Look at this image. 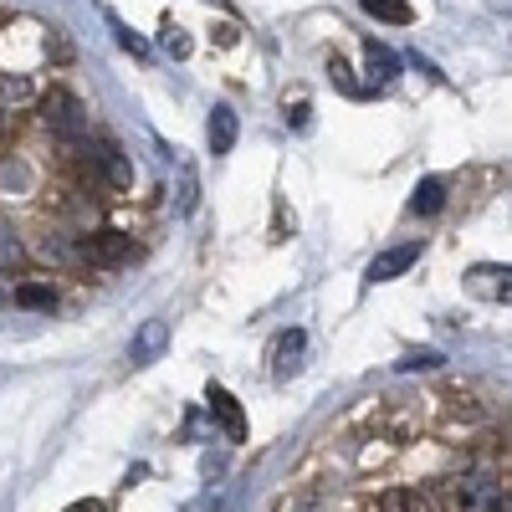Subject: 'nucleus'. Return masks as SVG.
I'll return each mask as SVG.
<instances>
[{"mask_svg":"<svg viewBox=\"0 0 512 512\" xmlns=\"http://www.w3.org/2000/svg\"><path fill=\"white\" fill-rule=\"evenodd\" d=\"M164 349H169V323L164 318H144L134 328V338H128V359H134L139 369L154 364V359H164Z\"/></svg>","mask_w":512,"mask_h":512,"instance_id":"obj_9","label":"nucleus"},{"mask_svg":"<svg viewBox=\"0 0 512 512\" xmlns=\"http://www.w3.org/2000/svg\"><path fill=\"white\" fill-rule=\"evenodd\" d=\"M446 205V180H420L415 195H410V216H436V210Z\"/></svg>","mask_w":512,"mask_h":512,"instance_id":"obj_16","label":"nucleus"},{"mask_svg":"<svg viewBox=\"0 0 512 512\" xmlns=\"http://www.w3.org/2000/svg\"><path fill=\"white\" fill-rule=\"evenodd\" d=\"M441 364H446V354H436V349H415V354L400 359L405 374H415V369H441Z\"/></svg>","mask_w":512,"mask_h":512,"instance_id":"obj_20","label":"nucleus"},{"mask_svg":"<svg viewBox=\"0 0 512 512\" xmlns=\"http://www.w3.org/2000/svg\"><path fill=\"white\" fill-rule=\"evenodd\" d=\"M21 262H26V246H21L16 226H11V221H0V272H16Z\"/></svg>","mask_w":512,"mask_h":512,"instance_id":"obj_18","label":"nucleus"},{"mask_svg":"<svg viewBox=\"0 0 512 512\" xmlns=\"http://www.w3.org/2000/svg\"><path fill=\"white\" fill-rule=\"evenodd\" d=\"M185 436H190V441H205V436H210V425H205L200 415H185Z\"/></svg>","mask_w":512,"mask_h":512,"instance_id":"obj_24","label":"nucleus"},{"mask_svg":"<svg viewBox=\"0 0 512 512\" xmlns=\"http://www.w3.org/2000/svg\"><path fill=\"white\" fill-rule=\"evenodd\" d=\"M205 410H210V420L221 425L226 441H246V410L236 405V395L226 390V384H210L205 390Z\"/></svg>","mask_w":512,"mask_h":512,"instance_id":"obj_6","label":"nucleus"},{"mask_svg":"<svg viewBox=\"0 0 512 512\" xmlns=\"http://www.w3.org/2000/svg\"><path fill=\"white\" fill-rule=\"evenodd\" d=\"M466 292L482 303H512V267L507 262H477L466 272Z\"/></svg>","mask_w":512,"mask_h":512,"instance_id":"obj_5","label":"nucleus"},{"mask_svg":"<svg viewBox=\"0 0 512 512\" xmlns=\"http://www.w3.org/2000/svg\"><path fill=\"white\" fill-rule=\"evenodd\" d=\"M77 262H88V267H128L134 262V236L128 231H88V236H77Z\"/></svg>","mask_w":512,"mask_h":512,"instance_id":"obj_4","label":"nucleus"},{"mask_svg":"<svg viewBox=\"0 0 512 512\" xmlns=\"http://www.w3.org/2000/svg\"><path fill=\"white\" fill-rule=\"evenodd\" d=\"M303 354H308V333L303 328H282L272 338V379H292L297 369H303Z\"/></svg>","mask_w":512,"mask_h":512,"instance_id":"obj_8","label":"nucleus"},{"mask_svg":"<svg viewBox=\"0 0 512 512\" xmlns=\"http://www.w3.org/2000/svg\"><path fill=\"white\" fill-rule=\"evenodd\" d=\"M210 36H216L221 47H236V26L231 21H216V31H210Z\"/></svg>","mask_w":512,"mask_h":512,"instance_id":"obj_25","label":"nucleus"},{"mask_svg":"<svg viewBox=\"0 0 512 512\" xmlns=\"http://www.w3.org/2000/svg\"><path fill=\"white\" fill-rule=\"evenodd\" d=\"M236 134H241V123H236V113H231V108H216V113H210L205 139H210V154H216V159L236 149Z\"/></svg>","mask_w":512,"mask_h":512,"instance_id":"obj_12","label":"nucleus"},{"mask_svg":"<svg viewBox=\"0 0 512 512\" xmlns=\"http://www.w3.org/2000/svg\"><path fill=\"white\" fill-rule=\"evenodd\" d=\"M67 512H108V502H98V497H82V502H72Z\"/></svg>","mask_w":512,"mask_h":512,"instance_id":"obj_27","label":"nucleus"},{"mask_svg":"<svg viewBox=\"0 0 512 512\" xmlns=\"http://www.w3.org/2000/svg\"><path fill=\"white\" fill-rule=\"evenodd\" d=\"M359 6H364L374 21H390V26H410V21H415L410 0H359Z\"/></svg>","mask_w":512,"mask_h":512,"instance_id":"obj_17","label":"nucleus"},{"mask_svg":"<svg viewBox=\"0 0 512 512\" xmlns=\"http://www.w3.org/2000/svg\"><path fill=\"white\" fill-rule=\"evenodd\" d=\"M425 256V241H405V246H390V251H379L374 262H369V282L379 287V282H395V277H405L415 262Z\"/></svg>","mask_w":512,"mask_h":512,"instance_id":"obj_7","label":"nucleus"},{"mask_svg":"<svg viewBox=\"0 0 512 512\" xmlns=\"http://www.w3.org/2000/svg\"><path fill=\"white\" fill-rule=\"evenodd\" d=\"M451 512H512V482H497L487 472H461L446 477Z\"/></svg>","mask_w":512,"mask_h":512,"instance_id":"obj_2","label":"nucleus"},{"mask_svg":"<svg viewBox=\"0 0 512 512\" xmlns=\"http://www.w3.org/2000/svg\"><path fill=\"white\" fill-rule=\"evenodd\" d=\"M11 303L26 308V313H52V308H57V287H52L47 277H26V282H16Z\"/></svg>","mask_w":512,"mask_h":512,"instance_id":"obj_10","label":"nucleus"},{"mask_svg":"<svg viewBox=\"0 0 512 512\" xmlns=\"http://www.w3.org/2000/svg\"><path fill=\"white\" fill-rule=\"evenodd\" d=\"M98 169H103V180H108L113 190H128V185H134V164H128L113 144H103V149H98Z\"/></svg>","mask_w":512,"mask_h":512,"instance_id":"obj_15","label":"nucleus"},{"mask_svg":"<svg viewBox=\"0 0 512 512\" xmlns=\"http://www.w3.org/2000/svg\"><path fill=\"white\" fill-rule=\"evenodd\" d=\"M287 123H292V128H308V103H292V108H287Z\"/></svg>","mask_w":512,"mask_h":512,"instance_id":"obj_26","label":"nucleus"},{"mask_svg":"<svg viewBox=\"0 0 512 512\" xmlns=\"http://www.w3.org/2000/svg\"><path fill=\"white\" fill-rule=\"evenodd\" d=\"M41 123L52 128L57 139H82L88 134V108H82V98L77 93H67V88H52L47 98H41Z\"/></svg>","mask_w":512,"mask_h":512,"instance_id":"obj_3","label":"nucleus"},{"mask_svg":"<svg viewBox=\"0 0 512 512\" xmlns=\"http://www.w3.org/2000/svg\"><path fill=\"white\" fill-rule=\"evenodd\" d=\"M379 512H436V502L420 487H390V492H379Z\"/></svg>","mask_w":512,"mask_h":512,"instance_id":"obj_14","label":"nucleus"},{"mask_svg":"<svg viewBox=\"0 0 512 512\" xmlns=\"http://www.w3.org/2000/svg\"><path fill=\"white\" fill-rule=\"evenodd\" d=\"M11 292H16V287H11V282H6V277H0V297H11Z\"/></svg>","mask_w":512,"mask_h":512,"instance_id":"obj_28","label":"nucleus"},{"mask_svg":"<svg viewBox=\"0 0 512 512\" xmlns=\"http://www.w3.org/2000/svg\"><path fill=\"white\" fill-rule=\"evenodd\" d=\"M108 21H113V31H118V47H123V52H134V57H144V52H149V41H144V36H134L118 16H108Z\"/></svg>","mask_w":512,"mask_h":512,"instance_id":"obj_21","label":"nucleus"},{"mask_svg":"<svg viewBox=\"0 0 512 512\" xmlns=\"http://www.w3.org/2000/svg\"><path fill=\"white\" fill-rule=\"evenodd\" d=\"M195 200H200V185H195V175L185 169V175H180V200H175V210H180V216H190Z\"/></svg>","mask_w":512,"mask_h":512,"instance_id":"obj_22","label":"nucleus"},{"mask_svg":"<svg viewBox=\"0 0 512 512\" xmlns=\"http://www.w3.org/2000/svg\"><path fill=\"white\" fill-rule=\"evenodd\" d=\"M31 103H41V93H36V77L0 72V113H6V108H31Z\"/></svg>","mask_w":512,"mask_h":512,"instance_id":"obj_13","label":"nucleus"},{"mask_svg":"<svg viewBox=\"0 0 512 512\" xmlns=\"http://www.w3.org/2000/svg\"><path fill=\"white\" fill-rule=\"evenodd\" d=\"M364 72H369V88H384V82L400 77V57L379 41H364Z\"/></svg>","mask_w":512,"mask_h":512,"instance_id":"obj_11","label":"nucleus"},{"mask_svg":"<svg viewBox=\"0 0 512 512\" xmlns=\"http://www.w3.org/2000/svg\"><path fill=\"white\" fill-rule=\"evenodd\" d=\"M52 52H57V36H52V26H41L36 16H16V21L0 26V72L31 77V72H41L52 62Z\"/></svg>","mask_w":512,"mask_h":512,"instance_id":"obj_1","label":"nucleus"},{"mask_svg":"<svg viewBox=\"0 0 512 512\" xmlns=\"http://www.w3.org/2000/svg\"><path fill=\"white\" fill-rule=\"evenodd\" d=\"M0 123H6V113H0Z\"/></svg>","mask_w":512,"mask_h":512,"instance_id":"obj_29","label":"nucleus"},{"mask_svg":"<svg viewBox=\"0 0 512 512\" xmlns=\"http://www.w3.org/2000/svg\"><path fill=\"white\" fill-rule=\"evenodd\" d=\"M287 512H328V497H297Z\"/></svg>","mask_w":512,"mask_h":512,"instance_id":"obj_23","label":"nucleus"},{"mask_svg":"<svg viewBox=\"0 0 512 512\" xmlns=\"http://www.w3.org/2000/svg\"><path fill=\"white\" fill-rule=\"evenodd\" d=\"M159 47L175 57V62H185V57H190V36H185L175 21H164V26H159Z\"/></svg>","mask_w":512,"mask_h":512,"instance_id":"obj_19","label":"nucleus"}]
</instances>
